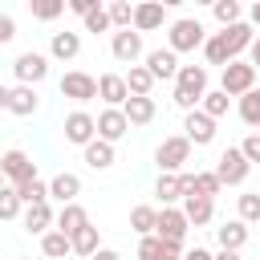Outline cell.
<instances>
[{"label":"cell","mask_w":260,"mask_h":260,"mask_svg":"<svg viewBox=\"0 0 260 260\" xmlns=\"http://www.w3.org/2000/svg\"><path fill=\"white\" fill-rule=\"evenodd\" d=\"M98 248H102V240H98V228H93V223H85V228H77V232H73V252H77V256H85V260H89Z\"/></svg>","instance_id":"cell-31"},{"label":"cell","mask_w":260,"mask_h":260,"mask_svg":"<svg viewBox=\"0 0 260 260\" xmlns=\"http://www.w3.org/2000/svg\"><path fill=\"white\" fill-rule=\"evenodd\" d=\"M77 191H81V179H77L73 171L53 175V183H49V195H53L57 203H73V199H77Z\"/></svg>","instance_id":"cell-24"},{"label":"cell","mask_w":260,"mask_h":260,"mask_svg":"<svg viewBox=\"0 0 260 260\" xmlns=\"http://www.w3.org/2000/svg\"><path fill=\"white\" fill-rule=\"evenodd\" d=\"M0 167H4V175H8V183H12V187H20V183L37 179V167H32V158H28L24 150H4Z\"/></svg>","instance_id":"cell-15"},{"label":"cell","mask_w":260,"mask_h":260,"mask_svg":"<svg viewBox=\"0 0 260 260\" xmlns=\"http://www.w3.org/2000/svg\"><path fill=\"white\" fill-rule=\"evenodd\" d=\"M98 98H102L106 106H126V98H130L126 77H122V73H102V77H98Z\"/></svg>","instance_id":"cell-18"},{"label":"cell","mask_w":260,"mask_h":260,"mask_svg":"<svg viewBox=\"0 0 260 260\" xmlns=\"http://www.w3.org/2000/svg\"><path fill=\"white\" fill-rule=\"evenodd\" d=\"M16 37V20L12 16H0V41H12Z\"/></svg>","instance_id":"cell-45"},{"label":"cell","mask_w":260,"mask_h":260,"mask_svg":"<svg viewBox=\"0 0 260 260\" xmlns=\"http://www.w3.org/2000/svg\"><path fill=\"white\" fill-rule=\"evenodd\" d=\"M41 252H45L49 260H65V256L73 252V236L61 232V228H49V232L41 236Z\"/></svg>","instance_id":"cell-21"},{"label":"cell","mask_w":260,"mask_h":260,"mask_svg":"<svg viewBox=\"0 0 260 260\" xmlns=\"http://www.w3.org/2000/svg\"><path fill=\"white\" fill-rule=\"evenodd\" d=\"M252 24L248 20H236V24H223V32H215V37H207V45H203V53H207V65H228V61H236L244 49H252Z\"/></svg>","instance_id":"cell-1"},{"label":"cell","mask_w":260,"mask_h":260,"mask_svg":"<svg viewBox=\"0 0 260 260\" xmlns=\"http://www.w3.org/2000/svg\"><path fill=\"white\" fill-rule=\"evenodd\" d=\"M49 53H53L57 61H73V57L81 53V37L69 32V28H65V32H53V37H49Z\"/></svg>","instance_id":"cell-22"},{"label":"cell","mask_w":260,"mask_h":260,"mask_svg":"<svg viewBox=\"0 0 260 260\" xmlns=\"http://www.w3.org/2000/svg\"><path fill=\"white\" fill-rule=\"evenodd\" d=\"M162 4H167V8H175V4H187V0H162Z\"/></svg>","instance_id":"cell-51"},{"label":"cell","mask_w":260,"mask_h":260,"mask_svg":"<svg viewBox=\"0 0 260 260\" xmlns=\"http://www.w3.org/2000/svg\"><path fill=\"white\" fill-rule=\"evenodd\" d=\"M207 93V69L203 65H179L175 77V106L179 110H199Z\"/></svg>","instance_id":"cell-2"},{"label":"cell","mask_w":260,"mask_h":260,"mask_svg":"<svg viewBox=\"0 0 260 260\" xmlns=\"http://www.w3.org/2000/svg\"><path fill=\"white\" fill-rule=\"evenodd\" d=\"M219 248H244L248 244V219H228L223 228H215Z\"/></svg>","instance_id":"cell-25"},{"label":"cell","mask_w":260,"mask_h":260,"mask_svg":"<svg viewBox=\"0 0 260 260\" xmlns=\"http://www.w3.org/2000/svg\"><path fill=\"white\" fill-rule=\"evenodd\" d=\"M154 195L162 203H175L187 195V183H183V171H158V183H154Z\"/></svg>","instance_id":"cell-20"},{"label":"cell","mask_w":260,"mask_h":260,"mask_svg":"<svg viewBox=\"0 0 260 260\" xmlns=\"http://www.w3.org/2000/svg\"><path fill=\"white\" fill-rule=\"evenodd\" d=\"M106 28H114V20H110V8H93V12L85 16V32H106Z\"/></svg>","instance_id":"cell-42"},{"label":"cell","mask_w":260,"mask_h":260,"mask_svg":"<svg viewBox=\"0 0 260 260\" xmlns=\"http://www.w3.org/2000/svg\"><path fill=\"white\" fill-rule=\"evenodd\" d=\"M183 260H215V256H211V252H207V248H191V252H187V256H183Z\"/></svg>","instance_id":"cell-47"},{"label":"cell","mask_w":260,"mask_h":260,"mask_svg":"<svg viewBox=\"0 0 260 260\" xmlns=\"http://www.w3.org/2000/svg\"><path fill=\"white\" fill-rule=\"evenodd\" d=\"M154 73L146 69V65H130V73H126V85H130V93H150L154 89Z\"/></svg>","instance_id":"cell-32"},{"label":"cell","mask_w":260,"mask_h":260,"mask_svg":"<svg viewBox=\"0 0 260 260\" xmlns=\"http://www.w3.org/2000/svg\"><path fill=\"white\" fill-rule=\"evenodd\" d=\"M134 122L126 118V110L122 106H106L102 114H98V138H110V142H118L126 130H130Z\"/></svg>","instance_id":"cell-13"},{"label":"cell","mask_w":260,"mask_h":260,"mask_svg":"<svg viewBox=\"0 0 260 260\" xmlns=\"http://www.w3.org/2000/svg\"><path fill=\"white\" fill-rule=\"evenodd\" d=\"M110 53H114L118 61L134 65V61L142 57V32H138V28H118L114 41H110Z\"/></svg>","instance_id":"cell-12"},{"label":"cell","mask_w":260,"mask_h":260,"mask_svg":"<svg viewBox=\"0 0 260 260\" xmlns=\"http://www.w3.org/2000/svg\"><path fill=\"white\" fill-rule=\"evenodd\" d=\"M146 69L158 77V81H167V77H179V53L167 45V49H150L146 53Z\"/></svg>","instance_id":"cell-17"},{"label":"cell","mask_w":260,"mask_h":260,"mask_svg":"<svg viewBox=\"0 0 260 260\" xmlns=\"http://www.w3.org/2000/svg\"><path fill=\"white\" fill-rule=\"evenodd\" d=\"M252 65H256V69H260V37H256V41H252Z\"/></svg>","instance_id":"cell-49"},{"label":"cell","mask_w":260,"mask_h":260,"mask_svg":"<svg viewBox=\"0 0 260 260\" xmlns=\"http://www.w3.org/2000/svg\"><path fill=\"white\" fill-rule=\"evenodd\" d=\"M191 138L187 134H175V138H162L158 142V150H154V162H158V171H183V162L191 158Z\"/></svg>","instance_id":"cell-4"},{"label":"cell","mask_w":260,"mask_h":260,"mask_svg":"<svg viewBox=\"0 0 260 260\" xmlns=\"http://www.w3.org/2000/svg\"><path fill=\"white\" fill-rule=\"evenodd\" d=\"M93 134H98V118H93V114L73 110V114L65 118V142H73V146H89Z\"/></svg>","instance_id":"cell-9"},{"label":"cell","mask_w":260,"mask_h":260,"mask_svg":"<svg viewBox=\"0 0 260 260\" xmlns=\"http://www.w3.org/2000/svg\"><path fill=\"white\" fill-rule=\"evenodd\" d=\"M0 106H4L8 114H16V118H28V114H37L41 98H37V89H32L28 81H16V85H8V89L0 93Z\"/></svg>","instance_id":"cell-6"},{"label":"cell","mask_w":260,"mask_h":260,"mask_svg":"<svg viewBox=\"0 0 260 260\" xmlns=\"http://www.w3.org/2000/svg\"><path fill=\"white\" fill-rule=\"evenodd\" d=\"M211 12H215L219 24H236V20H240V0H215Z\"/></svg>","instance_id":"cell-40"},{"label":"cell","mask_w":260,"mask_h":260,"mask_svg":"<svg viewBox=\"0 0 260 260\" xmlns=\"http://www.w3.org/2000/svg\"><path fill=\"white\" fill-rule=\"evenodd\" d=\"M167 45H171L175 53H191V49L207 45V37H203V24H199L195 16H183V20H175V24L167 28Z\"/></svg>","instance_id":"cell-3"},{"label":"cell","mask_w":260,"mask_h":260,"mask_svg":"<svg viewBox=\"0 0 260 260\" xmlns=\"http://www.w3.org/2000/svg\"><path fill=\"white\" fill-rule=\"evenodd\" d=\"M12 73H16V81H28V85H37V81H45V73H49V57L45 53H20L16 61H12Z\"/></svg>","instance_id":"cell-10"},{"label":"cell","mask_w":260,"mask_h":260,"mask_svg":"<svg viewBox=\"0 0 260 260\" xmlns=\"http://www.w3.org/2000/svg\"><path fill=\"white\" fill-rule=\"evenodd\" d=\"M85 223H89V215H85V207H81L77 199H73V203H61V211H57V228H61V232L73 236V232L85 228Z\"/></svg>","instance_id":"cell-28"},{"label":"cell","mask_w":260,"mask_h":260,"mask_svg":"<svg viewBox=\"0 0 260 260\" xmlns=\"http://www.w3.org/2000/svg\"><path fill=\"white\" fill-rule=\"evenodd\" d=\"M130 228H134L138 236H150V232H158V211H154L150 203H138V207L130 211Z\"/></svg>","instance_id":"cell-30"},{"label":"cell","mask_w":260,"mask_h":260,"mask_svg":"<svg viewBox=\"0 0 260 260\" xmlns=\"http://www.w3.org/2000/svg\"><path fill=\"white\" fill-rule=\"evenodd\" d=\"M20 203H24V199H20V191H16V187H4V191H0V215H4V219H16Z\"/></svg>","instance_id":"cell-39"},{"label":"cell","mask_w":260,"mask_h":260,"mask_svg":"<svg viewBox=\"0 0 260 260\" xmlns=\"http://www.w3.org/2000/svg\"><path fill=\"white\" fill-rule=\"evenodd\" d=\"M61 98H69V102H93L98 98V77H89L81 69H69L61 77Z\"/></svg>","instance_id":"cell-8"},{"label":"cell","mask_w":260,"mask_h":260,"mask_svg":"<svg viewBox=\"0 0 260 260\" xmlns=\"http://www.w3.org/2000/svg\"><path fill=\"white\" fill-rule=\"evenodd\" d=\"M248 171H252V158L244 154V146H228V150L219 154V162H215V175L223 179V187L244 183V179H248Z\"/></svg>","instance_id":"cell-5"},{"label":"cell","mask_w":260,"mask_h":260,"mask_svg":"<svg viewBox=\"0 0 260 260\" xmlns=\"http://www.w3.org/2000/svg\"><path fill=\"white\" fill-rule=\"evenodd\" d=\"M24 260H32V256H24Z\"/></svg>","instance_id":"cell-53"},{"label":"cell","mask_w":260,"mask_h":260,"mask_svg":"<svg viewBox=\"0 0 260 260\" xmlns=\"http://www.w3.org/2000/svg\"><path fill=\"white\" fill-rule=\"evenodd\" d=\"M57 215H53V207H49V199H41V203H28V211H24V228L28 232H49V223H53Z\"/></svg>","instance_id":"cell-27"},{"label":"cell","mask_w":260,"mask_h":260,"mask_svg":"<svg viewBox=\"0 0 260 260\" xmlns=\"http://www.w3.org/2000/svg\"><path fill=\"white\" fill-rule=\"evenodd\" d=\"M240 219H248V223H256V219H260V191L240 195Z\"/></svg>","instance_id":"cell-41"},{"label":"cell","mask_w":260,"mask_h":260,"mask_svg":"<svg viewBox=\"0 0 260 260\" xmlns=\"http://www.w3.org/2000/svg\"><path fill=\"white\" fill-rule=\"evenodd\" d=\"M215 260H244V256H240V248H219Z\"/></svg>","instance_id":"cell-48"},{"label":"cell","mask_w":260,"mask_h":260,"mask_svg":"<svg viewBox=\"0 0 260 260\" xmlns=\"http://www.w3.org/2000/svg\"><path fill=\"white\" fill-rule=\"evenodd\" d=\"M110 20H114V28H130L134 24V4L130 0H110Z\"/></svg>","instance_id":"cell-36"},{"label":"cell","mask_w":260,"mask_h":260,"mask_svg":"<svg viewBox=\"0 0 260 260\" xmlns=\"http://www.w3.org/2000/svg\"><path fill=\"white\" fill-rule=\"evenodd\" d=\"M183 211H187V219H191L195 228H203V223H211V215H215V203H211V195H199V191H191V195H183Z\"/></svg>","instance_id":"cell-19"},{"label":"cell","mask_w":260,"mask_h":260,"mask_svg":"<svg viewBox=\"0 0 260 260\" xmlns=\"http://www.w3.org/2000/svg\"><path fill=\"white\" fill-rule=\"evenodd\" d=\"M252 24H260V0H252Z\"/></svg>","instance_id":"cell-50"},{"label":"cell","mask_w":260,"mask_h":260,"mask_svg":"<svg viewBox=\"0 0 260 260\" xmlns=\"http://www.w3.org/2000/svg\"><path fill=\"white\" fill-rule=\"evenodd\" d=\"M89 260H122V256H118V252H114V248H98V252H93V256H89Z\"/></svg>","instance_id":"cell-46"},{"label":"cell","mask_w":260,"mask_h":260,"mask_svg":"<svg viewBox=\"0 0 260 260\" xmlns=\"http://www.w3.org/2000/svg\"><path fill=\"white\" fill-rule=\"evenodd\" d=\"M187 228H191L187 211L175 207V203H162V211H158V236H167V240H187Z\"/></svg>","instance_id":"cell-16"},{"label":"cell","mask_w":260,"mask_h":260,"mask_svg":"<svg viewBox=\"0 0 260 260\" xmlns=\"http://www.w3.org/2000/svg\"><path fill=\"white\" fill-rule=\"evenodd\" d=\"M167 24V4L162 0H138L134 4V28L138 32H154Z\"/></svg>","instance_id":"cell-11"},{"label":"cell","mask_w":260,"mask_h":260,"mask_svg":"<svg viewBox=\"0 0 260 260\" xmlns=\"http://www.w3.org/2000/svg\"><path fill=\"white\" fill-rule=\"evenodd\" d=\"M195 4H215V0H195Z\"/></svg>","instance_id":"cell-52"},{"label":"cell","mask_w":260,"mask_h":260,"mask_svg":"<svg viewBox=\"0 0 260 260\" xmlns=\"http://www.w3.org/2000/svg\"><path fill=\"white\" fill-rule=\"evenodd\" d=\"M85 162H89L93 171H106V167L114 162V142H110V138H93V142L85 146Z\"/></svg>","instance_id":"cell-29"},{"label":"cell","mask_w":260,"mask_h":260,"mask_svg":"<svg viewBox=\"0 0 260 260\" xmlns=\"http://www.w3.org/2000/svg\"><path fill=\"white\" fill-rule=\"evenodd\" d=\"M183 130H187V138L195 142V146H207L211 138H215V118L199 106V110H187V122H183Z\"/></svg>","instance_id":"cell-14"},{"label":"cell","mask_w":260,"mask_h":260,"mask_svg":"<svg viewBox=\"0 0 260 260\" xmlns=\"http://www.w3.org/2000/svg\"><path fill=\"white\" fill-rule=\"evenodd\" d=\"M219 187H223V179H219L215 171H195V191H199V195H211V199H215Z\"/></svg>","instance_id":"cell-37"},{"label":"cell","mask_w":260,"mask_h":260,"mask_svg":"<svg viewBox=\"0 0 260 260\" xmlns=\"http://www.w3.org/2000/svg\"><path fill=\"white\" fill-rule=\"evenodd\" d=\"M65 8H69V0H28L32 20H57Z\"/></svg>","instance_id":"cell-33"},{"label":"cell","mask_w":260,"mask_h":260,"mask_svg":"<svg viewBox=\"0 0 260 260\" xmlns=\"http://www.w3.org/2000/svg\"><path fill=\"white\" fill-rule=\"evenodd\" d=\"M93 8H102V0H69V12H77V16H89Z\"/></svg>","instance_id":"cell-44"},{"label":"cell","mask_w":260,"mask_h":260,"mask_svg":"<svg viewBox=\"0 0 260 260\" xmlns=\"http://www.w3.org/2000/svg\"><path fill=\"white\" fill-rule=\"evenodd\" d=\"M138 260H171V240L158 236V232L142 236L138 240Z\"/></svg>","instance_id":"cell-26"},{"label":"cell","mask_w":260,"mask_h":260,"mask_svg":"<svg viewBox=\"0 0 260 260\" xmlns=\"http://www.w3.org/2000/svg\"><path fill=\"white\" fill-rule=\"evenodd\" d=\"M240 118H244L248 126H260V89L240 93Z\"/></svg>","instance_id":"cell-35"},{"label":"cell","mask_w":260,"mask_h":260,"mask_svg":"<svg viewBox=\"0 0 260 260\" xmlns=\"http://www.w3.org/2000/svg\"><path fill=\"white\" fill-rule=\"evenodd\" d=\"M252 85H256V65H252V61H240V57H236V61L223 65V89H228L232 98L248 93Z\"/></svg>","instance_id":"cell-7"},{"label":"cell","mask_w":260,"mask_h":260,"mask_svg":"<svg viewBox=\"0 0 260 260\" xmlns=\"http://www.w3.org/2000/svg\"><path fill=\"white\" fill-rule=\"evenodd\" d=\"M16 191H20V199H24V203H41V199H49V183H41V179L20 183Z\"/></svg>","instance_id":"cell-38"},{"label":"cell","mask_w":260,"mask_h":260,"mask_svg":"<svg viewBox=\"0 0 260 260\" xmlns=\"http://www.w3.org/2000/svg\"><path fill=\"white\" fill-rule=\"evenodd\" d=\"M240 146H244V154H248L252 162H260V130H252V134H248Z\"/></svg>","instance_id":"cell-43"},{"label":"cell","mask_w":260,"mask_h":260,"mask_svg":"<svg viewBox=\"0 0 260 260\" xmlns=\"http://www.w3.org/2000/svg\"><path fill=\"white\" fill-rule=\"evenodd\" d=\"M122 110H126V118H130L134 126H146V122L154 118V98H150V93H130Z\"/></svg>","instance_id":"cell-23"},{"label":"cell","mask_w":260,"mask_h":260,"mask_svg":"<svg viewBox=\"0 0 260 260\" xmlns=\"http://www.w3.org/2000/svg\"><path fill=\"white\" fill-rule=\"evenodd\" d=\"M228 102H232V93H228L223 85H219V89H207V93H203V110H207L211 118H223V114H228Z\"/></svg>","instance_id":"cell-34"}]
</instances>
